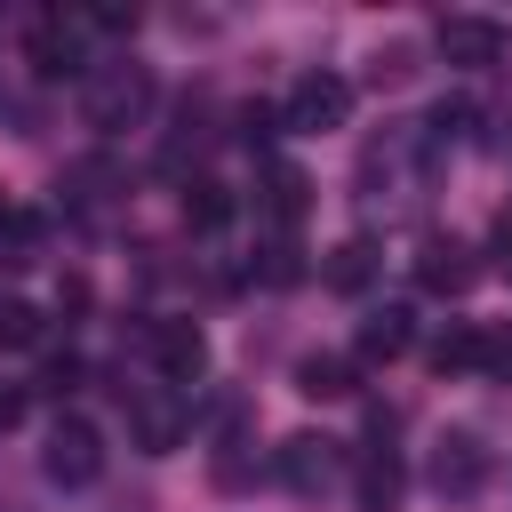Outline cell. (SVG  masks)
<instances>
[{
	"instance_id": "6da1fadb",
	"label": "cell",
	"mask_w": 512,
	"mask_h": 512,
	"mask_svg": "<svg viewBox=\"0 0 512 512\" xmlns=\"http://www.w3.org/2000/svg\"><path fill=\"white\" fill-rule=\"evenodd\" d=\"M80 104H88V128L120 136V128H136V120L152 112V72H144V64H96Z\"/></svg>"
},
{
	"instance_id": "7a4b0ae2",
	"label": "cell",
	"mask_w": 512,
	"mask_h": 512,
	"mask_svg": "<svg viewBox=\"0 0 512 512\" xmlns=\"http://www.w3.org/2000/svg\"><path fill=\"white\" fill-rule=\"evenodd\" d=\"M280 120H288L296 136H328V128H344V120H352V80H344V72H304V80L288 88Z\"/></svg>"
},
{
	"instance_id": "3957f363",
	"label": "cell",
	"mask_w": 512,
	"mask_h": 512,
	"mask_svg": "<svg viewBox=\"0 0 512 512\" xmlns=\"http://www.w3.org/2000/svg\"><path fill=\"white\" fill-rule=\"evenodd\" d=\"M184 432H192V392L160 384V392H136V400H128V440H136L144 456L184 448Z\"/></svg>"
},
{
	"instance_id": "277c9868",
	"label": "cell",
	"mask_w": 512,
	"mask_h": 512,
	"mask_svg": "<svg viewBox=\"0 0 512 512\" xmlns=\"http://www.w3.org/2000/svg\"><path fill=\"white\" fill-rule=\"evenodd\" d=\"M40 472H48L56 488H88V480L104 472L96 424H88V416H56V424H48V448H40Z\"/></svg>"
},
{
	"instance_id": "5b68a950",
	"label": "cell",
	"mask_w": 512,
	"mask_h": 512,
	"mask_svg": "<svg viewBox=\"0 0 512 512\" xmlns=\"http://www.w3.org/2000/svg\"><path fill=\"white\" fill-rule=\"evenodd\" d=\"M480 280V264H472V248L456 240V232H432L424 248H416V288L424 296H464Z\"/></svg>"
},
{
	"instance_id": "8992f818",
	"label": "cell",
	"mask_w": 512,
	"mask_h": 512,
	"mask_svg": "<svg viewBox=\"0 0 512 512\" xmlns=\"http://www.w3.org/2000/svg\"><path fill=\"white\" fill-rule=\"evenodd\" d=\"M152 360H160V376H168L176 392H192V384L208 376V336H200L192 320H160V328H152Z\"/></svg>"
},
{
	"instance_id": "52a82bcc",
	"label": "cell",
	"mask_w": 512,
	"mask_h": 512,
	"mask_svg": "<svg viewBox=\"0 0 512 512\" xmlns=\"http://www.w3.org/2000/svg\"><path fill=\"white\" fill-rule=\"evenodd\" d=\"M336 448H344V440H328V432H296V440H280V480H288L296 496H320V488L336 480V464H344Z\"/></svg>"
},
{
	"instance_id": "ba28073f",
	"label": "cell",
	"mask_w": 512,
	"mask_h": 512,
	"mask_svg": "<svg viewBox=\"0 0 512 512\" xmlns=\"http://www.w3.org/2000/svg\"><path fill=\"white\" fill-rule=\"evenodd\" d=\"M480 480H488V448H480L472 432H448V440L432 448V488H440L448 504H464V496H480Z\"/></svg>"
},
{
	"instance_id": "9c48e42d",
	"label": "cell",
	"mask_w": 512,
	"mask_h": 512,
	"mask_svg": "<svg viewBox=\"0 0 512 512\" xmlns=\"http://www.w3.org/2000/svg\"><path fill=\"white\" fill-rule=\"evenodd\" d=\"M440 56L464 72H488L504 56V24L496 16H440Z\"/></svg>"
},
{
	"instance_id": "30bf717a",
	"label": "cell",
	"mask_w": 512,
	"mask_h": 512,
	"mask_svg": "<svg viewBox=\"0 0 512 512\" xmlns=\"http://www.w3.org/2000/svg\"><path fill=\"white\" fill-rule=\"evenodd\" d=\"M80 32H88L80 16H40V24H32V72H40V80L88 72V64H80Z\"/></svg>"
},
{
	"instance_id": "8fae6325",
	"label": "cell",
	"mask_w": 512,
	"mask_h": 512,
	"mask_svg": "<svg viewBox=\"0 0 512 512\" xmlns=\"http://www.w3.org/2000/svg\"><path fill=\"white\" fill-rule=\"evenodd\" d=\"M400 488H408V472H400L392 448H368V456L352 464V504H360V512H400Z\"/></svg>"
},
{
	"instance_id": "7c38bea8",
	"label": "cell",
	"mask_w": 512,
	"mask_h": 512,
	"mask_svg": "<svg viewBox=\"0 0 512 512\" xmlns=\"http://www.w3.org/2000/svg\"><path fill=\"white\" fill-rule=\"evenodd\" d=\"M408 344H416L408 304H384V312H368V320H360V360H400Z\"/></svg>"
},
{
	"instance_id": "4fadbf2b",
	"label": "cell",
	"mask_w": 512,
	"mask_h": 512,
	"mask_svg": "<svg viewBox=\"0 0 512 512\" xmlns=\"http://www.w3.org/2000/svg\"><path fill=\"white\" fill-rule=\"evenodd\" d=\"M264 208H272V224H296V216L312 208V184H304V168L272 160V168H264Z\"/></svg>"
},
{
	"instance_id": "5bb4252c",
	"label": "cell",
	"mask_w": 512,
	"mask_h": 512,
	"mask_svg": "<svg viewBox=\"0 0 512 512\" xmlns=\"http://www.w3.org/2000/svg\"><path fill=\"white\" fill-rule=\"evenodd\" d=\"M320 280H328L336 296H360V288L376 280V248H368V240H344V248H328V264H320Z\"/></svg>"
},
{
	"instance_id": "9a60e30c",
	"label": "cell",
	"mask_w": 512,
	"mask_h": 512,
	"mask_svg": "<svg viewBox=\"0 0 512 512\" xmlns=\"http://www.w3.org/2000/svg\"><path fill=\"white\" fill-rule=\"evenodd\" d=\"M480 360H488V336H480L472 320H448V328H440V344H432V368H440V376H456V368H480Z\"/></svg>"
},
{
	"instance_id": "2e32d148",
	"label": "cell",
	"mask_w": 512,
	"mask_h": 512,
	"mask_svg": "<svg viewBox=\"0 0 512 512\" xmlns=\"http://www.w3.org/2000/svg\"><path fill=\"white\" fill-rule=\"evenodd\" d=\"M184 224H200V232L232 224V192H224L216 176H192V184H184Z\"/></svg>"
},
{
	"instance_id": "e0dca14e",
	"label": "cell",
	"mask_w": 512,
	"mask_h": 512,
	"mask_svg": "<svg viewBox=\"0 0 512 512\" xmlns=\"http://www.w3.org/2000/svg\"><path fill=\"white\" fill-rule=\"evenodd\" d=\"M296 392H312V400H344V392H352V360H336V352H312V360L296 368Z\"/></svg>"
},
{
	"instance_id": "ac0fdd59",
	"label": "cell",
	"mask_w": 512,
	"mask_h": 512,
	"mask_svg": "<svg viewBox=\"0 0 512 512\" xmlns=\"http://www.w3.org/2000/svg\"><path fill=\"white\" fill-rule=\"evenodd\" d=\"M24 344H40V312L8 296V304H0V352H24Z\"/></svg>"
},
{
	"instance_id": "d6986e66",
	"label": "cell",
	"mask_w": 512,
	"mask_h": 512,
	"mask_svg": "<svg viewBox=\"0 0 512 512\" xmlns=\"http://www.w3.org/2000/svg\"><path fill=\"white\" fill-rule=\"evenodd\" d=\"M480 368H488V376H512V328L488 336V360H480Z\"/></svg>"
},
{
	"instance_id": "ffe728a7",
	"label": "cell",
	"mask_w": 512,
	"mask_h": 512,
	"mask_svg": "<svg viewBox=\"0 0 512 512\" xmlns=\"http://www.w3.org/2000/svg\"><path fill=\"white\" fill-rule=\"evenodd\" d=\"M240 136H248V144H264V136H272V112H264V104H248V112H240Z\"/></svg>"
},
{
	"instance_id": "44dd1931",
	"label": "cell",
	"mask_w": 512,
	"mask_h": 512,
	"mask_svg": "<svg viewBox=\"0 0 512 512\" xmlns=\"http://www.w3.org/2000/svg\"><path fill=\"white\" fill-rule=\"evenodd\" d=\"M16 416H24V392H16V384H0V432H8Z\"/></svg>"
},
{
	"instance_id": "7402d4cb",
	"label": "cell",
	"mask_w": 512,
	"mask_h": 512,
	"mask_svg": "<svg viewBox=\"0 0 512 512\" xmlns=\"http://www.w3.org/2000/svg\"><path fill=\"white\" fill-rule=\"evenodd\" d=\"M496 248H504V272H512V216L496 224Z\"/></svg>"
}]
</instances>
